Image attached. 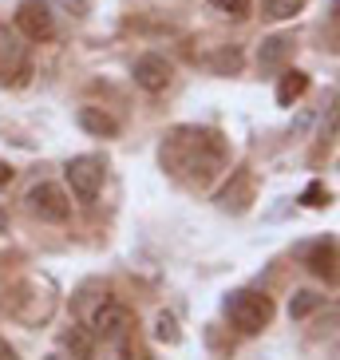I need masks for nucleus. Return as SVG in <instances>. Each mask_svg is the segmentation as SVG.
<instances>
[{
	"label": "nucleus",
	"instance_id": "13",
	"mask_svg": "<svg viewBox=\"0 0 340 360\" xmlns=\"http://www.w3.org/2000/svg\"><path fill=\"white\" fill-rule=\"evenodd\" d=\"M320 305H325V297H320V293H313V289H297V293H293V301H289V317L305 321L308 313H317Z\"/></svg>",
	"mask_w": 340,
	"mask_h": 360
},
{
	"label": "nucleus",
	"instance_id": "23",
	"mask_svg": "<svg viewBox=\"0 0 340 360\" xmlns=\"http://www.w3.org/2000/svg\"><path fill=\"white\" fill-rule=\"evenodd\" d=\"M44 360H75V356H64V352H52V356H44Z\"/></svg>",
	"mask_w": 340,
	"mask_h": 360
},
{
	"label": "nucleus",
	"instance_id": "19",
	"mask_svg": "<svg viewBox=\"0 0 340 360\" xmlns=\"http://www.w3.org/2000/svg\"><path fill=\"white\" fill-rule=\"evenodd\" d=\"M12 174H16V170H12L8 162L0 159V186H8V182H12Z\"/></svg>",
	"mask_w": 340,
	"mask_h": 360
},
{
	"label": "nucleus",
	"instance_id": "16",
	"mask_svg": "<svg viewBox=\"0 0 340 360\" xmlns=\"http://www.w3.org/2000/svg\"><path fill=\"white\" fill-rule=\"evenodd\" d=\"M210 4H214V12H222V16H230V20H245L249 8H254L249 0H210Z\"/></svg>",
	"mask_w": 340,
	"mask_h": 360
},
{
	"label": "nucleus",
	"instance_id": "14",
	"mask_svg": "<svg viewBox=\"0 0 340 360\" xmlns=\"http://www.w3.org/2000/svg\"><path fill=\"white\" fill-rule=\"evenodd\" d=\"M305 8V0H261V16L266 20H293Z\"/></svg>",
	"mask_w": 340,
	"mask_h": 360
},
{
	"label": "nucleus",
	"instance_id": "4",
	"mask_svg": "<svg viewBox=\"0 0 340 360\" xmlns=\"http://www.w3.org/2000/svg\"><path fill=\"white\" fill-rule=\"evenodd\" d=\"M103 159H96V155H75V159H67L64 167V179L67 186H72V194L79 202H96L99 191H103Z\"/></svg>",
	"mask_w": 340,
	"mask_h": 360
},
{
	"label": "nucleus",
	"instance_id": "10",
	"mask_svg": "<svg viewBox=\"0 0 340 360\" xmlns=\"http://www.w3.org/2000/svg\"><path fill=\"white\" fill-rule=\"evenodd\" d=\"M308 269L317 277H325V281H332V277H336V245L332 242L313 245V250H308Z\"/></svg>",
	"mask_w": 340,
	"mask_h": 360
},
{
	"label": "nucleus",
	"instance_id": "11",
	"mask_svg": "<svg viewBox=\"0 0 340 360\" xmlns=\"http://www.w3.org/2000/svg\"><path fill=\"white\" fill-rule=\"evenodd\" d=\"M305 91H308V75L293 68V72H285V75H281V84H277V103H281V107L297 103Z\"/></svg>",
	"mask_w": 340,
	"mask_h": 360
},
{
	"label": "nucleus",
	"instance_id": "22",
	"mask_svg": "<svg viewBox=\"0 0 340 360\" xmlns=\"http://www.w3.org/2000/svg\"><path fill=\"white\" fill-rule=\"evenodd\" d=\"M64 4H75V16H84L87 12V0H64Z\"/></svg>",
	"mask_w": 340,
	"mask_h": 360
},
{
	"label": "nucleus",
	"instance_id": "12",
	"mask_svg": "<svg viewBox=\"0 0 340 360\" xmlns=\"http://www.w3.org/2000/svg\"><path fill=\"white\" fill-rule=\"evenodd\" d=\"M84 360H131V345H127V340L91 337V349H87Z\"/></svg>",
	"mask_w": 340,
	"mask_h": 360
},
{
	"label": "nucleus",
	"instance_id": "18",
	"mask_svg": "<svg viewBox=\"0 0 340 360\" xmlns=\"http://www.w3.org/2000/svg\"><path fill=\"white\" fill-rule=\"evenodd\" d=\"M325 202H329V191H320V186H308L305 206H325Z\"/></svg>",
	"mask_w": 340,
	"mask_h": 360
},
{
	"label": "nucleus",
	"instance_id": "17",
	"mask_svg": "<svg viewBox=\"0 0 340 360\" xmlns=\"http://www.w3.org/2000/svg\"><path fill=\"white\" fill-rule=\"evenodd\" d=\"M210 68H214V72H237V68H242V56H237V52H218L210 60Z\"/></svg>",
	"mask_w": 340,
	"mask_h": 360
},
{
	"label": "nucleus",
	"instance_id": "8",
	"mask_svg": "<svg viewBox=\"0 0 340 360\" xmlns=\"http://www.w3.org/2000/svg\"><path fill=\"white\" fill-rule=\"evenodd\" d=\"M79 127L87 131V135H96V139H115L119 135V119L115 115H107L103 107H79Z\"/></svg>",
	"mask_w": 340,
	"mask_h": 360
},
{
	"label": "nucleus",
	"instance_id": "7",
	"mask_svg": "<svg viewBox=\"0 0 340 360\" xmlns=\"http://www.w3.org/2000/svg\"><path fill=\"white\" fill-rule=\"evenodd\" d=\"M131 75H135V84L143 87V91H150V96H159V91H166L170 87V64L162 60V56L147 52V56H138L135 68H131Z\"/></svg>",
	"mask_w": 340,
	"mask_h": 360
},
{
	"label": "nucleus",
	"instance_id": "21",
	"mask_svg": "<svg viewBox=\"0 0 340 360\" xmlns=\"http://www.w3.org/2000/svg\"><path fill=\"white\" fill-rule=\"evenodd\" d=\"M0 233H8V210H4V202H0Z\"/></svg>",
	"mask_w": 340,
	"mask_h": 360
},
{
	"label": "nucleus",
	"instance_id": "5",
	"mask_svg": "<svg viewBox=\"0 0 340 360\" xmlns=\"http://www.w3.org/2000/svg\"><path fill=\"white\" fill-rule=\"evenodd\" d=\"M87 328H91V337H107V340H127L131 328H135V317H131L127 305H119L111 297H103L96 305V313L87 317Z\"/></svg>",
	"mask_w": 340,
	"mask_h": 360
},
{
	"label": "nucleus",
	"instance_id": "6",
	"mask_svg": "<svg viewBox=\"0 0 340 360\" xmlns=\"http://www.w3.org/2000/svg\"><path fill=\"white\" fill-rule=\"evenodd\" d=\"M16 28H20L24 40L32 44H44L55 36V12L48 0H20V8H16Z\"/></svg>",
	"mask_w": 340,
	"mask_h": 360
},
{
	"label": "nucleus",
	"instance_id": "2",
	"mask_svg": "<svg viewBox=\"0 0 340 360\" xmlns=\"http://www.w3.org/2000/svg\"><path fill=\"white\" fill-rule=\"evenodd\" d=\"M225 317H230V325L237 333L254 337V333H261L273 321V301L266 293H257V289H237V293L225 297Z\"/></svg>",
	"mask_w": 340,
	"mask_h": 360
},
{
	"label": "nucleus",
	"instance_id": "1",
	"mask_svg": "<svg viewBox=\"0 0 340 360\" xmlns=\"http://www.w3.org/2000/svg\"><path fill=\"white\" fill-rule=\"evenodd\" d=\"M162 170L190 186H210L225 167V143L210 127H174L159 147Z\"/></svg>",
	"mask_w": 340,
	"mask_h": 360
},
{
	"label": "nucleus",
	"instance_id": "20",
	"mask_svg": "<svg viewBox=\"0 0 340 360\" xmlns=\"http://www.w3.org/2000/svg\"><path fill=\"white\" fill-rule=\"evenodd\" d=\"M0 360H16V352L8 349V340H0Z\"/></svg>",
	"mask_w": 340,
	"mask_h": 360
},
{
	"label": "nucleus",
	"instance_id": "15",
	"mask_svg": "<svg viewBox=\"0 0 340 360\" xmlns=\"http://www.w3.org/2000/svg\"><path fill=\"white\" fill-rule=\"evenodd\" d=\"M155 340H162V345H178L182 340L178 321L170 317V313H159V317H155Z\"/></svg>",
	"mask_w": 340,
	"mask_h": 360
},
{
	"label": "nucleus",
	"instance_id": "3",
	"mask_svg": "<svg viewBox=\"0 0 340 360\" xmlns=\"http://www.w3.org/2000/svg\"><path fill=\"white\" fill-rule=\"evenodd\" d=\"M24 206H28V214L32 218H40V222H67L72 218V198L64 194V186H55V182H36L32 191L24 194Z\"/></svg>",
	"mask_w": 340,
	"mask_h": 360
},
{
	"label": "nucleus",
	"instance_id": "9",
	"mask_svg": "<svg viewBox=\"0 0 340 360\" xmlns=\"http://www.w3.org/2000/svg\"><path fill=\"white\" fill-rule=\"evenodd\" d=\"M289 52H293V40L289 36H269L257 48V64H261V72H277L289 60Z\"/></svg>",
	"mask_w": 340,
	"mask_h": 360
}]
</instances>
